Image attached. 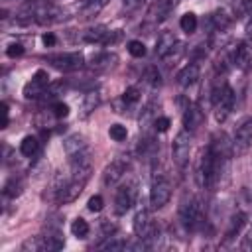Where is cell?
I'll return each instance as SVG.
<instances>
[{
  "mask_svg": "<svg viewBox=\"0 0 252 252\" xmlns=\"http://www.w3.org/2000/svg\"><path fill=\"white\" fill-rule=\"evenodd\" d=\"M8 122H10V118H8V102H2V128H6Z\"/></svg>",
  "mask_w": 252,
  "mask_h": 252,
  "instance_id": "obj_42",
  "label": "cell"
},
{
  "mask_svg": "<svg viewBox=\"0 0 252 252\" xmlns=\"http://www.w3.org/2000/svg\"><path fill=\"white\" fill-rule=\"evenodd\" d=\"M100 248H104V250H122V248H128V242L118 240V238H114V236H108V240H106Z\"/></svg>",
  "mask_w": 252,
  "mask_h": 252,
  "instance_id": "obj_32",
  "label": "cell"
},
{
  "mask_svg": "<svg viewBox=\"0 0 252 252\" xmlns=\"http://www.w3.org/2000/svg\"><path fill=\"white\" fill-rule=\"evenodd\" d=\"M83 41L87 43H102V45H108V43H114L118 39V33L108 30L106 26H96V28H91L87 32H83Z\"/></svg>",
  "mask_w": 252,
  "mask_h": 252,
  "instance_id": "obj_9",
  "label": "cell"
},
{
  "mask_svg": "<svg viewBox=\"0 0 252 252\" xmlns=\"http://www.w3.org/2000/svg\"><path fill=\"white\" fill-rule=\"evenodd\" d=\"M6 55H8V57H12V59H16V57L24 55V45H22V43H18V41L10 43V45L6 47Z\"/></svg>",
  "mask_w": 252,
  "mask_h": 252,
  "instance_id": "obj_35",
  "label": "cell"
},
{
  "mask_svg": "<svg viewBox=\"0 0 252 252\" xmlns=\"http://www.w3.org/2000/svg\"><path fill=\"white\" fill-rule=\"evenodd\" d=\"M43 244H45V250H61L65 246V240L57 230H53L43 236Z\"/></svg>",
  "mask_w": 252,
  "mask_h": 252,
  "instance_id": "obj_23",
  "label": "cell"
},
{
  "mask_svg": "<svg viewBox=\"0 0 252 252\" xmlns=\"http://www.w3.org/2000/svg\"><path fill=\"white\" fill-rule=\"evenodd\" d=\"M128 53H130L132 57H144V55H146V45H144V41H140V39L128 41Z\"/></svg>",
  "mask_w": 252,
  "mask_h": 252,
  "instance_id": "obj_30",
  "label": "cell"
},
{
  "mask_svg": "<svg viewBox=\"0 0 252 252\" xmlns=\"http://www.w3.org/2000/svg\"><path fill=\"white\" fill-rule=\"evenodd\" d=\"M203 120H205L203 110H201L197 104L189 102V104L185 106V110H183V126H185V130L195 132V130L203 124Z\"/></svg>",
  "mask_w": 252,
  "mask_h": 252,
  "instance_id": "obj_13",
  "label": "cell"
},
{
  "mask_svg": "<svg viewBox=\"0 0 252 252\" xmlns=\"http://www.w3.org/2000/svg\"><path fill=\"white\" fill-rule=\"evenodd\" d=\"M49 87V75L43 69H37L35 75L24 85V96L26 98H37L45 94V89Z\"/></svg>",
  "mask_w": 252,
  "mask_h": 252,
  "instance_id": "obj_7",
  "label": "cell"
},
{
  "mask_svg": "<svg viewBox=\"0 0 252 252\" xmlns=\"http://www.w3.org/2000/svg\"><path fill=\"white\" fill-rule=\"evenodd\" d=\"M169 197H171V183L165 177L154 179L152 189H150V205H152V209H161L163 205H167Z\"/></svg>",
  "mask_w": 252,
  "mask_h": 252,
  "instance_id": "obj_4",
  "label": "cell"
},
{
  "mask_svg": "<svg viewBox=\"0 0 252 252\" xmlns=\"http://www.w3.org/2000/svg\"><path fill=\"white\" fill-rule=\"evenodd\" d=\"M179 220L185 226V230L193 232L203 224V207L199 199H189L187 203L181 205L179 209Z\"/></svg>",
  "mask_w": 252,
  "mask_h": 252,
  "instance_id": "obj_2",
  "label": "cell"
},
{
  "mask_svg": "<svg viewBox=\"0 0 252 252\" xmlns=\"http://www.w3.org/2000/svg\"><path fill=\"white\" fill-rule=\"evenodd\" d=\"M41 41H43V45H45V47H53V45L57 43V37H55L51 32H47V33H43Z\"/></svg>",
  "mask_w": 252,
  "mask_h": 252,
  "instance_id": "obj_40",
  "label": "cell"
},
{
  "mask_svg": "<svg viewBox=\"0 0 252 252\" xmlns=\"http://www.w3.org/2000/svg\"><path fill=\"white\" fill-rule=\"evenodd\" d=\"M213 22H215V28H217V32H222V30H226L228 28V24H230V18L224 14V12H215L213 14Z\"/></svg>",
  "mask_w": 252,
  "mask_h": 252,
  "instance_id": "obj_31",
  "label": "cell"
},
{
  "mask_svg": "<svg viewBox=\"0 0 252 252\" xmlns=\"http://www.w3.org/2000/svg\"><path fill=\"white\" fill-rule=\"evenodd\" d=\"M63 148H65V154H67L69 158H77V156H81V154L89 152L85 138H83V136H79V134H73V136L65 138Z\"/></svg>",
  "mask_w": 252,
  "mask_h": 252,
  "instance_id": "obj_17",
  "label": "cell"
},
{
  "mask_svg": "<svg viewBox=\"0 0 252 252\" xmlns=\"http://www.w3.org/2000/svg\"><path fill=\"white\" fill-rule=\"evenodd\" d=\"M232 61L240 69H250V65H252V45L248 41H240L238 47L234 49Z\"/></svg>",
  "mask_w": 252,
  "mask_h": 252,
  "instance_id": "obj_15",
  "label": "cell"
},
{
  "mask_svg": "<svg viewBox=\"0 0 252 252\" xmlns=\"http://www.w3.org/2000/svg\"><path fill=\"white\" fill-rule=\"evenodd\" d=\"M100 228H102V232H104L106 236H112V234L116 232V224L110 222L108 219H102V220H100Z\"/></svg>",
  "mask_w": 252,
  "mask_h": 252,
  "instance_id": "obj_39",
  "label": "cell"
},
{
  "mask_svg": "<svg viewBox=\"0 0 252 252\" xmlns=\"http://www.w3.org/2000/svg\"><path fill=\"white\" fill-rule=\"evenodd\" d=\"M51 110H53V116L55 118H67L69 116V106L65 102H55L51 106Z\"/></svg>",
  "mask_w": 252,
  "mask_h": 252,
  "instance_id": "obj_36",
  "label": "cell"
},
{
  "mask_svg": "<svg viewBox=\"0 0 252 252\" xmlns=\"http://www.w3.org/2000/svg\"><path fill=\"white\" fill-rule=\"evenodd\" d=\"M226 2H232V0H226Z\"/></svg>",
  "mask_w": 252,
  "mask_h": 252,
  "instance_id": "obj_45",
  "label": "cell"
},
{
  "mask_svg": "<svg viewBox=\"0 0 252 252\" xmlns=\"http://www.w3.org/2000/svg\"><path fill=\"white\" fill-rule=\"evenodd\" d=\"M106 2H108V0H83V4H81V14H83V18H91V16L98 14Z\"/></svg>",
  "mask_w": 252,
  "mask_h": 252,
  "instance_id": "obj_21",
  "label": "cell"
},
{
  "mask_svg": "<svg viewBox=\"0 0 252 252\" xmlns=\"http://www.w3.org/2000/svg\"><path fill=\"white\" fill-rule=\"evenodd\" d=\"M126 167H128V161H126V159H122V158L112 159V161L106 165L104 173H102V183H104V185H114V183H118V181L122 179V175L126 173Z\"/></svg>",
  "mask_w": 252,
  "mask_h": 252,
  "instance_id": "obj_12",
  "label": "cell"
},
{
  "mask_svg": "<svg viewBox=\"0 0 252 252\" xmlns=\"http://www.w3.org/2000/svg\"><path fill=\"white\" fill-rule=\"evenodd\" d=\"M83 189H85V181H79V179H73L71 175H69V179L63 183V187L57 191V195H55V201L57 203H71V201H75L81 193H83Z\"/></svg>",
  "mask_w": 252,
  "mask_h": 252,
  "instance_id": "obj_11",
  "label": "cell"
},
{
  "mask_svg": "<svg viewBox=\"0 0 252 252\" xmlns=\"http://www.w3.org/2000/svg\"><path fill=\"white\" fill-rule=\"evenodd\" d=\"M22 187H24V185H22V181H20V179H16V177H12V179L4 185V197H12V199H14V197H18V195L22 193Z\"/></svg>",
  "mask_w": 252,
  "mask_h": 252,
  "instance_id": "obj_27",
  "label": "cell"
},
{
  "mask_svg": "<svg viewBox=\"0 0 252 252\" xmlns=\"http://www.w3.org/2000/svg\"><path fill=\"white\" fill-rule=\"evenodd\" d=\"M199 75H201L199 65H197V63H189V65H185V67L175 75V81H177L179 87H191L193 83H197Z\"/></svg>",
  "mask_w": 252,
  "mask_h": 252,
  "instance_id": "obj_16",
  "label": "cell"
},
{
  "mask_svg": "<svg viewBox=\"0 0 252 252\" xmlns=\"http://www.w3.org/2000/svg\"><path fill=\"white\" fill-rule=\"evenodd\" d=\"M116 61H118L116 53L102 51V53L93 55V59L89 61V69H91V71H96V73H98V71H106V69L114 67V65H116Z\"/></svg>",
  "mask_w": 252,
  "mask_h": 252,
  "instance_id": "obj_14",
  "label": "cell"
},
{
  "mask_svg": "<svg viewBox=\"0 0 252 252\" xmlns=\"http://www.w3.org/2000/svg\"><path fill=\"white\" fill-rule=\"evenodd\" d=\"M71 232L77 238H87L89 236V222L85 219H75L73 224H71Z\"/></svg>",
  "mask_w": 252,
  "mask_h": 252,
  "instance_id": "obj_25",
  "label": "cell"
},
{
  "mask_svg": "<svg viewBox=\"0 0 252 252\" xmlns=\"http://www.w3.org/2000/svg\"><path fill=\"white\" fill-rule=\"evenodd\" d=\"M37 150H39V142H37L35 136H26V138L20 142V152H22V156H26V158L35 156Z\"/></svg>",
  "mask_w": 252,
  "mask_h": 252,
  "instance_id": "obj_22",
  "label": "cell"
},
{
  "mask_svg": "<svg viewBox=\"0 0 252 252\" xmlns=\"http://www.w3.org/2000/svg\"><path fill=\"white\" fill-rule=\"evenodd\" d=\"M246 33H248V35H252V16H250V20L246 22Z\"/></svg>",
  "mask_w": 252,
  "mask_h": 252,
  "instance_id": "obj_44",
  "label": "cell"
},
{
  "mask_svg": "<svg viewBox=\"0 0 252 252\" xmlns=\"http://www.w3.org/2000/svg\"><path fill=\"white\" fill-rule=\"evenodd\" d=\"M169 118L167 116H158V118H154V130L156 132H165L167 128H169Z\"/></svg>",
  "mask_w": 252,
  "mask_h": 252,
  "instance_id": "obj_37",
  "label": "cell"
},
{
  "mask_svg": "<svg viewBox=\"0 0 252 252\" xmlns=\"http://www.w3.org/2000/svg\"><path fill=\"white\" fill-rule=\"evenodd\" d=\"M87 207H89V211H91V213H100V211H102V207H104V199H102L100 195H93V197L89 199Z\"/></svg>",
  "mask_w": 252,
  "mask_h": 252,
  "instance_id": "obj_33",
  "label": "cell"
},
{
  "mask_svg": "<svg viewBox=\"0 0 252 252\" xmlns=\"http://www.w3.org/2000/svg\"><path fill=\"white\" fill-rule=\"evenodd\" d=\"M142 2H144V0H124V8H126V10H134V8H138Z\"/></svg>",
  "mask_w": 252,
  "mask_h": 252,
  "instance_id": "obj_43",
  "label": "cell"
},
{
  "mask_svg": "<svg viewBox=\"0 0 252 252\" xmlns=\"http://www.w3.org/2000/svg\"><path fill=\"white\" fill-rule=\"evenodd\" d=\"M120 100L124 102V106H130V104H134V102L140 100V91H138L136 87H130V89H126V91L122 93Z\"/></svg>",
  "mask_w": 252,
  "mask_h": 252,
  "instance_id": "obj_29",
  "label": "cell"
},
{
  "mask_svg": "<svg viewBox=\"0 0 252 252\" xmlns=\"http://www.w3.org/2000/svg\"><path fill=\"white\" fill-rule=\"evenodd\" d=\"M246 224V215L244 213H236V215H232V219H230V224H228V228H226V240H230V238H234L240 230H242V226Z\"/></svg>",
  "mask_w": 252,
  "mask_h": 252,
  "instance_id": "obj_20",
  "label": "cell"
},
{
  "mask_svg": "<svg viewBox=\"0 0 252 252\" xmlns=\"http://www.w3.org/2000/svg\"><path fill=\"white\" fill-rule=\"evenodd\" d=\"M100 104V91H89L83 98V104H81V116H89L96 106Z\"/></svg>",
  "mask_w": 252,
  "mask_h": 252,
  "instance_id": "obj_19",
  "label": "cell"
},
{
  "mask_svg": "<svg viewBox=\"0 0 252 252\" xmlns=\"http://www.w3.org/2000/svg\"><path fill=\"white\" fill-rule=\"evenodd\" d=\"M252 146V116L246 118L234 132V140H232V152L234 154H244L248 148Z\"/></svg>",
  "mask_w": 252,
  "mask_h": 252,
  "instance_id": "obj_8",
  "label": "cell"
},
{
  "mask_svg": "<svg viewBox=\"0 0 252 252\" xmlns=\"http://www.w3.org/2000/svg\"><path fill=\"white\" fill-rule=\"evenodd\" d=\"M136 201V185L134 183H126L122 185L118 191H116V197H114V209L118 215H124L126 211L132 209Z\"/></svg>",
  "mask_w": 252,
  "mask_h": 252,
  "instance_id": "obj_10",
  "label": "cell"
},
{
  "mask_svg": "<svg viewBox=\"0 0 252 252\" xmlns=\"http://www.w3.org/2000/svg\"><path fill=\"white\" fill-rule=\"evenodd\" d=\"M47 61L61 71H77L85 65V57L81 53H59V55H49Z\"/></svg>",
  "mask_w": 252,
  "mask_h": 252,
  "instance_id": "obj_6",
  "label": "cell"
},
{
  "mask_svg": "<svg viewBox=\"0 0 252 252\" xmlns=\"http://www.w3.org/2000/svg\"><path fill=\"white\" fill-rule=\"evenodd\" d=\"M179 28H181L185 33H193V32L197 30V16H195L193 12L183 14L181 20H179Z\"/></svg>",
  "mask_w": 252,
  "mask_h": 252,
  "instance_id": "obj_24",
  "label": "cell"
},
{
  "mask_svg": "<svg viewBox=\"0 0 252 252\" xmlns=\"http://www.w3.org/2000/svg\"><path fill=\"white\" fill-rule=\"evenodd\" d=\"M211 100H213V108H215V118H217V122H224V120L228 118L232 106H234V91L222 81L220 85H217V87L213 89Z\"/></svg>",
  "mask_w": 252,
  "mask_h": 252,
  "instance_id": "obj_1",
  "label": "cell"
},
{
  "mask_svg": "<svg viewBox=\"0 0 252 252\" xmlns=\"http://www.w3.org/2000/svg\"><path fill=\"white\" fill-rule=\"evenodd\" d=\"M189 152H191V132L183 128V130L175 136V140H173V144H171L173 161H175L179 167H183V165L189 161Z\"/></svg>",
  "mask_w": 252,
  "mask_h": 252,
  "instance_id": "obj_3",
  "label": "cell"
},
{
  "mask_svg": "<svg viewBox=\"0 0 252 252\" xmlns=\"http://www.w3.org/2000/svg\"><path fill=\"white\" fill-rule=\"evenodd\" d=\"M22 250L24 252H41L45 250V244H43V236H33V238H28L24 244H22Z\"/></svg>",
  "mask_w": 252,
  "mask_h": 252,
  "instance_id": "obj_26",
  "label": "cell"
},
{
  "mask_svg": "<svg viewBox=\"0 0 252 252\" xmlns=\"http://www.w3.org/2000/svg\"><path fill=\"white\" fill-rule=\"evenodd\" d=\"M175 45H177L175 35L171 32H161L158 35V41H156V55L158 57H167L169 53H173Z\"/></svg>",
  "mask_w": 252,
  "mask_h": 252,
  "instance_id": "obj_18",
  "label": "cell"
},
{
  "mask_svg": "<svg viewBox=\"0 0 252 252\" xmlns=\"http://www.w3.org/2000/svg\"><path fill=\"white\" fill-rule=\"evenodd\" d=\"M242 250H252V228L246 232V236L242 238V244H240Z\"/></svg>",
  "mask_w": 252,
  "mask_h": 252,
  "instance_id": "obj_41",
  "label": "cell"
},
{
  "mask_svg": "<svg viewBox=\"0 0 252 252\" xmlns=\"http://www.w3.org/2000/svg\"><path fill=\"white\" fill-rule=\"evenodd\" d=\"M108 134H110V138H112L114 142H124V140L128 138V130H126V126H122V124H112V126L108 128Z\"/></svg>",
  "mask_w": 252,
  "mask_h": 252,
  "instance_id": "obj_28",
  "label": "cell"
},
{
  "mask_svg": "<svg viewBox=\"0 0 252 252\" xmlns=\"http://www.w3.org/2000/svg\"><path fill=\"white\" fill-rule=\"evenodd\" d=\"M156 224L150 217V211L148 209H140L134 217V234L140 238V240H150L152 236H156Z\"/></svg>",
  "mask_w": 252,
  "mask_h": 252,
  "instance_id": "obj_5",
  "label": "cell"
},
{
  "mask_svg": "<svg viewBox=\"0 0 252 252\" xmlns=\"http://www.w3.org/2000/svg\"><path fill=\"white\" fill-rule=\"evenodd\" d=\"M146 81H148L152 87H158V85H159V71H158L156 67H150V69L146 71Z\"/></svg>",
  "mask_w": 252,
  "mask_h": 252,
  "instance_id": "obj_38",
  "label": "cell"
},
{
  "mask_svg": "<svg viewBox=\"0 0 252 252\" xmlns=\"http://www.w3.org/2000/svg\"><path fill=\"white\" fill-rule=\"evenodd\" d=\"M252 10V0H236L234 2V14L238 16H244Z\"/></svg>",
  "mask_w": 252,
  "mask_h": 252,
  "instance_id": "obj_34",
  "label": "cell"
}]
</instances>
